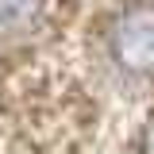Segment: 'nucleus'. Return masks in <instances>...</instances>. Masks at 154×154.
<instances>
[{"instance_id":"nucleus-1","label":"nucleus","mask_w":154,"mask_h":154,"mask_svg":"<svg viewBox=\"0 0 154 154\" xmlns=\"http://www.w3.org/2000/svg\"><path fill=\"white\" fill-rule=\"evenodd\" d=\"M112 58L139 77H154V4H139L116 19Z\"/></svg>"},{"instance_id":"nucleus-2","label":"nucleus","mask_w":154,"mask_h":154,"mask_svg":"<svg viewBox=\"0 0 154 154\" xmlns=\"http://www.w3.org/2000/svg\"><path fill=\"white\" fill-rule=\"evenodd\" d=\"M38 16V0H0V27H23Z\"/></svg>"},{"instance_id":"nucleus-3","label":"nucleus","mask_w":154,"mask_h":154,"mask_svg":"<svg viewBox=\"0 0 154 154\" xmlns=\"http://www.w3.org/2000/svg\"><path fill=\"white\" fill-rule=\"evenodd\" d=\"M143 154H154V127L146 131V139H143Z\"/></svg>"}]
</instances>
